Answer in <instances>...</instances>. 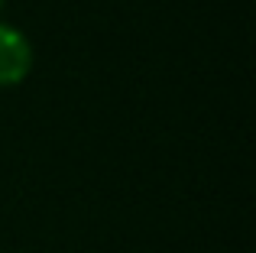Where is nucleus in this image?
<instances>
[{"instance_id":"nucleus-1","label":"nucleus","mask_w":256,"mask_h":253,"mask_svg":"<svg viewBox=\"0 0 256 253\" xmlns=\"http://www.w3.org/2000/svg\"><path fill=\"white\" fill-rule=\"evenodd\" d=\"M32 62H36V52L32 42L20 26L4 23L0 20V88H16L30 78Z\"/></svg>"},{"instance_id":"nucleus-2","label":"nucleus","mask_w":256,"mask_h":253,"mask_svg":"<svg viewBox=\"0 0 256 253\" xmlns=\"http://www.w3.org/2000/svg\"><path fill=\"white\" fill-rule=\"evenodd\" d=\"M4 6H6V0H0V13H4Z\"/></svg>"}]
</instances>
